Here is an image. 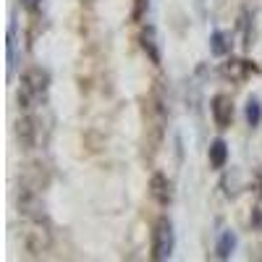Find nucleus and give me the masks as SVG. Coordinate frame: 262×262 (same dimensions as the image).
I'll use <instances>...</instances> for the list:
<instances>
[{
  "label": "nucleus",
  "instance_id": "2eb2a0df",
  "mask_svg": "<svg viewBox=\"0 0 262 262\" xmlns=\"http://www.w3.org/2000/svg\"><path fill=\"white\" fill-rule=\"evenodd\" d=\"M21 3H24V8H29V11H37L42 0H21Z\"/></svg>",
  "mask_w": 262,
  "mask_h": 262
},
{
  "label": "nucleus",
  "instance_id": "39448f33",
  "mask_svg": "<svg viewBox=\"0 0 262 262\" xmlns=\"http://www.w3.org/2000/svg\"><path fill=\"white\" fill-rule=\"evenodd\" d=\"M210 113H212V121L217 128H228L233 123V102L228 95H215L212 102H210Z\"/></svg>",
  "mask_w": 262,
  "mask_h": 262
},
{
  "label": "nucleus",
  "instance_id": "9b49d317",
  "mask_svg": "<svg viewBox=\"0 0 262 262\" xmlns=\"http://www.w3.org/2000/svg\"><path fill=\"white\" fill-rule=\"evenodd\" d=\"M226 163H228V144L223 139H215L210 144V165L215 170H221V168H226Z\"/></svg>",
  "mask_w": 262,
  "mask_h": 262
},
{
  "label": "nucleus",
  "instance_id": "1a4fd4ad",
  "mask_svg": "<svg viewBox=\"0 0 262 262\" xmlns=\"http://www.w3.org/2000/svg\"><path fill=\"white\" fill-rule=\"evenodd\" d=\"M142 50L147 53V58L160 66V48H158V37H155V27H144L142 29Z\"/></svg>",
  "mask_w": 262,
  "mask_h": 262
},
{
  "label": "nucleus",
  "instance_id": "4468645a",
  "mask_svg": "<svg viewBox=\"0 0 262 262\" xmlns=\"http://www.w3.org/2000/svg\"><path fill=\"white\" fill-rule=\"evenodd\" d=\"M244 116H247V123H249L252 128L262 123V105H259V100H257V97H252V100L247 102V111H244Z\"/></svg>",
  "mask_w": 262,
  "mask_h": 262
},
{
  "label": "nucleus",
  "instance_id": "6e6552de",
  "mask_svg": "<svg viewBox=\"0 0 262 262\" xmlns=\"http://www.w3.org/2000/svg\"><path fill=\"white\" fill-rule=\"evenodd\" d=\"M18 27H16V13H11L8 21V32H6V66H8V81L13 79L16 71V42H18Z\"/></svg>",
  "mask_w": 262,
  "mask_h": 262
},
{
  "label": "nucleus",
  "instance_id": "20e7f679",
  "mask_svg": "<svg viewBox=\"0 0 262 262\" xmlns=\"http://www.w3.org/2000/svg\"><path fill=\"white\" fill-rule=\"evenodd\" d=\"M21 86L39 102V100H45V95L50 90V76L42 69H27L24 74H21Z\"/></svg>",
  "mask_w": 262,
  "mask_h": 262
},
{
  "label": "nucleus",
  "instance_id": "0eeeda50",
  "mask_svg": "<svg viewBox=\"0 0 262 262\" xmlns=\"http://www.w3.org/2000/svg\"><path fill=\"white\" fill-rule=\"evenodd\" d=\"M37 134H39L37 118L29 116V113H24V116L18 118V123H16V137H18L21 147H24V149H32V147L37 144Z\"/></svg>",
  "mask_w": 262,
  "mask_h": 262
},
{
  "label": "nucleus",
  "instance_id": "7ed1b4c3",
  "mask_svg": "<svg viewBox=\"0 0 262 262\" xmlns=\"http://www.w3.org/2000/svg\"><path fill=\"white\" fill-rule=\"evenodd\" d=\"M16 207L18 212L27 217V221H42L45 217V202H42V196L37 189H29L24 186L18 191V200H16Z\"/></svg>",
  "mask_w": 262,
  "mask_h": 262
},
{
  "label": "nucleus",
  "instance_id": "f257e3e1",
  "mask_svg": "<svg viewBox=\"0 0 262 262\" xmlns=\"http://www.w3.org/2000/svg\"><path fill=\"white\" fill-rule=\"evenodd\" d=\"M176 249V231H173L170 217H160L152 231V259L155 262H165L173 257Z\"/></svg>",
  "mask_w": 262,
  "mask_h": 262
},
{
  "label": "nucleus",
  "instance_id": "f03ea898",
  "mask_svg": "<svg viewBox=\"0 0 262 262\" xmlns=\"http://www.w3.org/2000/svg\"><path fill=\"white\" fill-rule=\"evenodd\" d=\"M21 244L29 252V257H39L50 249V231L42 221H29L27 228L21 231Z\"/></svg>",
  "mask_w": 262,
  "mask_h": 262
},
{
  "label": "nucleus",
  "instance_id": "9d476101",
  "mask_svg": "<svg viewBox=\"0 0 262 262\" xmlns=\"http://www.w3.org/2000/svg\"><path fill=\"white\" fill-rule=\"evenodd\" d=\"M254 71H257V66L249 63V60H228L223 66V74L231 76V79H236V81H242L247 74H254Z\"/></svg>",
  "mask_w": 262,
  "mask_h": 262
},
{
  "label": "nucleus",
  "instance_id": "ddd939ff",
  "mask_svg": "<svg viewBox=\"0 0 262 262\" xmlns=\"http://www.w3.org/2000/svg\"><path fill=\"white\" fill-rule=\"evenodd\" d=\"M228 50H231L228 34L221 32V29H215V32L210 34V53H212L215 58H223V55H228Z\"/></svg>",
  "mask_w": 262,
  "mask_h": 262
},
{
  "label": "nucleus",
  "instance_id": "423d86ee",
  "mask_svg": "<svg viewBox=\"0 0 262 262\" xmlns=\"http://www.w3.org/2000/svg\"><path fill=\"white\" fill-rule=\"evenodd\" d=\"M149 194H152V200H155L158 205H163V207H168L173 202V186H170L165 173H152V179H149Z\"/></svg>",
  "mask_w": 262,
  "mask_h": 262
},
{
  "label": "nucleus",
  "instance_id": "f8f14e48",
  "mask_svg": "<svg viewBox=\"0 0 262 262\" xmlns=\"http://www.w3.org/2000/svg\"><path fill=\"white\" fill-rule=\"evenodd\" d=\"M233 249H236V233L226 231L221 238H217V244H215V257L217 259H231Z\"/></svg>",
  "mask_w": 262,
  "mask_h": 262
}]
</instances>
